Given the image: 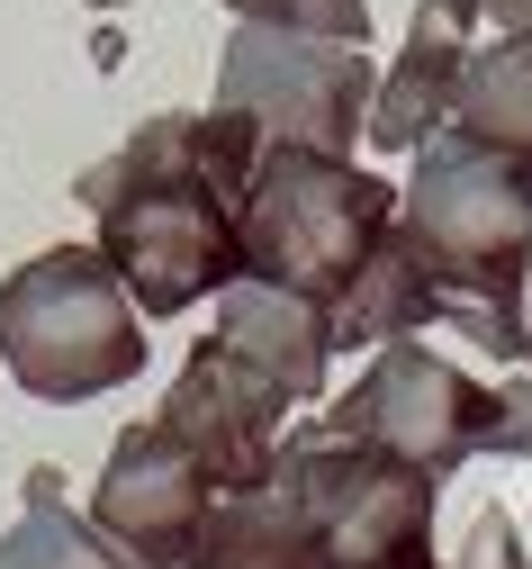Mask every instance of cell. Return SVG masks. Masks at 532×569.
Masks as SVG:
<instances>
[{"instance_id":"obj_10","label":"cell","mask_w":532,"mask_h":569,"mask_svg":"<svg viewBox=\"0 0 532 569\" xmlns=\"http://www.w3.org/2000/svg\"><path fill=\"white\" fill-rule=\"evenodd\" d=\"M208 335L235 352L244 371H262L289 407H317L325 398V371H334V308L298 299V290H271V280H225L208 299Z\"/></svg>"},{"instance_id":"obj_19","label":"cell","mask_w":532,"mask_h":569,"mask_svg":"<svg viewBox=\"0 0 532 569\" xmlns=\"http://www.w3.org/2000/svg\"><path fill=\"white\" fill-rule=\"evenodd\" d=\"M479 19H496V28H532V0H470Z\"/></svg>"},{"instance_id":"obj_9","label":"cell","mask_w":532,"mask_h":569,"mask_svg":"<svg viewBox=\"0 0 532 569\" xmlns=\"http://www.w3.org/2000/svg\"><path fill=\"white\" fill-rule=\"evenodd\" d=\"M289 416H298V407H289L262 371H244L217 335H199V343H190L181 380H172V389H163V407H154L163 435H181V443L208 461L217 497H225V488H262V479H271Z\"/></svg>"},{"instance_id":"obj_6","label":"cell","mask_w":532,"mask_h":569,"mask_svg":"<svg viewBox=\"0 0 532 569\" xmlns=\"http://www.w3.org/2000/svg\"><path fill=\"white\" fill-rule=\"evenodd\" d=\"M370 46L352 37H308V28H271L244 19L217 54V109L253 118L262 146H317V154H352L361 118H370Z\"/></svg>"},{"instance_id":"obj_20","label":"cell","mask_w":532,"mask_h":569,"mask_svg":"<svg viewBox=\"0 0 532 569\" xmlns=\"http://www.w3.org/2000/svg\"><path fill=\"white\" fill-rule=\"evenodd\" d=\"M514 326H523V371H532V290H523V317Z\"/></svg>"},{"instance_id":"obj_12","label":"cell","mask_w":532,"mask_h":569,"mask_svg":"<svg viewBox=\"0 0 532 569\" xmlns=\"http://www.w3.org/2000/svg\"><path fill=\"white\" fill-rule=\"evenodd\" d=\"M442 308H451V290L433 280V262L415 253L406 227H389L361 253V271L343 280V299H334V352H379V343H398L415 326H442Z\"/></svg>"},{"instance_id":"obj_3","label":"cell","mask_w":532,"mask_h":569,"mask_svg":"<svg viewBox=\"0 0 532 569\" xmlns=\"http://www.w3.org/2000/svg\"><path fill=\"white\" fill-rule=\"evenodd\" d=\"M0 371L46 407H82L144 371V317L100 244H54L0 271Z\"/></svg>"},{"instance_id":"obj_16","label":"cell","mask_w":532,"mask_h":569,"mask_svg":"<svg viewBox=\"0 0 532 569\" xmlns=\"http://www.w3.org/2000/svg\"><path fill=\"white\" fill-rule=\"evenodd\" d=\"M235 19H271V28H308V37H352L370 46V0H225Z\"/></svg>"},{"instance_id":"obj_13","label":"cell","mask_w":532,"mask_h":569,"mask_svg":"<svg viewBox=\"0 0 532 569\" xmlns=\"http://www.w3.org/2000/svg\"><path fill=\"white\" fill-rule=\"evenodd\" d=\"M190 569H334V542L280 479H262V488H225L208 507Z\"/></svg>"},{"instance_id":"obj_17","label":"cell","mask_w":532,"mask_h":569,"mask_svg":"<svg viewBox=\"0 0 532 569\" xmlns=\"http://www.w3.org/2000/svg\"><path fill=\"white\" fill-rule=\"evenodd\" d=\"M479 461H532V371H523V362L488 389V435H479Z\"/></svg>"},{"instance_id":"obj_11","label":"cell","mask_w":532,"mask_h":569,"mask_svg":"<svg viewBox=\"0 0 532 569\" xmlns=\"http://www.w3.org/2000/svg\"><path fill=\"white\" fill-rule=\"evenodd\" d=\"M470 0H424L406 54L379 73L370 118H361V146L370 154H415L433 127H451V100H461V63H470Z\"/></svg>"},{"instance_id":"obj_15","label":"cell","mask_w":532,"mask_h":569,"mask_svg":"<svg viewBox=\"0 0 532 569\" xmlns=\"http://www.w3.org/2000/svg\"><path fill=\"white\" fill-rule=\"evenodd\" d=\"M0 569H144V560L118 551L91 516H72V507H63V488H54V470H37L19 525L0 533Z\"/></svg>"},{"instance_id":"obj_14","label":"cell","mask_w":532,"mask_h":569,"mask_svg":"<svg viewBox=\"0 0 532 569\" xmlns=\"http://www.w3.org/2000/svg\"><path fill=\"white\" fill-rule=\"evenodd\" d=\"M451 127L479 136V146L532 154V28H505V37L470 46L461 100H451Z\"/></svg>"},{"instance_id":"obj_5","label":"cell","mask_w":532,"mask_h":569,"mask_svg":"<svg viewBox=\"0 0 532 569\" xmlns=\"http://www.w3.org/2000/svg\"><path fill=\"white\" fill-rule=\"evenodd\" d=\"M271 479L325 525L334 569H433V507L442 479H424L415 461H398L370 435H334V425H298L280 435Z\"/></svg>"},{"instance_id":"obj_8","label":"cell","mask_w":532,"mask_h":569,"mask_svg":"<svg viewBox=\"0 0 532 569\" xmlns=\"http://www.w3.org/2000/svg\"><path fill=\"white\" fill-rule=\"evenodd\" d=\"M208 507H217L208 461L181 435H163L154 416H135L127 435L109 443V470L91 488V525L118 551H135L144 569H190V551L208 533Z\"/></svg>"},{"instance_id":"obj_18","label":"cell","mask_w":532,"mask_h":569,"mask_svg":"<svg viewBox=\"0 0 532 569\" xmlns=\"http://www.w3.org/2000/svg\"><path fill=\"white\" fill-rule=\"evenodd\" d=\"M451 569H532V560H523L514 516H505V507H488V516L470 525V542H461V560H451Z\"/></svg>"},{"instance_id":"obj_7","label":"cell","mask_w":532,"mask_h":569,"mask_svg":"<svg viewBox=\"0 0 532 569\" xmlns=\"http://www.w3.org/2000/svg\"><path fill=\"white\" fill-rule=\"evenodd\" d=\"M334 435H370V443H389L398 461H415L424 479H451L461 461H479V435H488V389L451 362V352L398 335V343H379L361 380L334 389L325 407Z\"/></svg>"},{"instance_id":"obj_1","label":"cell","mask_w":532,"mask_h":569,"mask_svg":"<svg viewBox=\"0 0 532 569\" xmlns=\"http://www.w3.org/2000/svg\"><path fill=\"white\" fill-rule=\"evenodd\" d=\"M262 172V136L235 109H163L109 163L82 172V208L100 218V253L127 280L135 317L208 308L244 280V190Z\"/></svg>"},{"instance_id":"obj_2","label":"cell","mask_w":532,"mask_h":569,"mask_svg":"<svg viewBox=\"0 0 532 569\" xmlns=\"http://www.w3.org/2000/svg\"><path fill=\"white\" fill-rule=\"evenodd\" d=\"M398 227L433 262L451 299H479L505 326L532 290V154L479 146L461 127H433L415 146V172L398 190ZM523 335V326H514Z\"/></svg>"},{"instance_id":"obj_4","label":"cell","mask_w":532,"mask_h":569,"mask_svg":"<svg viewBox=\"0 0 532 569\" xmlns=\"http://www.w3.org/2000/svg\"><path fill=\"white\" fill-rule=\"evenodd\" d=\"M398 227V181L361 172V154L317 146H262V172L244 190V280L298 290L334 308L361 253Z\"/></svg>"}]
</instances>
